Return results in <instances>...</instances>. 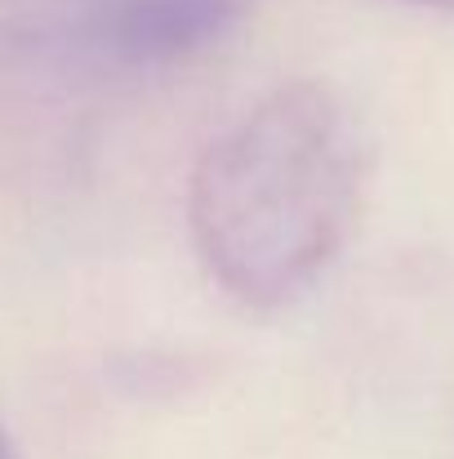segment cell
I'll list each match as a JSON object with an SVG mask.
<instances>
[{"instance_id":"1","label":"cell","mask_w":454,"mask_h":459,"mask_svg":"<svg viewBox=\"0 0 454 459\" xmlns=\"http://www.w3.org/2000/svg\"><path fill=\"white\" fill-rule=\"evenodd\" d=\"M365 187V143L325 85H281L192 174V241L241 304L281 307L334 264Z\"/></svg>"},{"instance_id":"2","label":"cell","mask_w":454,"mask_h":459,"mask_svg":"<svg viewBox=\"0 0 454 459\" xmlns=\"http://www.w3.org/2000/svg\"><path fill=\"white\" fill-rule=\"evenodd\" d=\"M245 9L250 0H116L107 40L130 63H174L227 36Z\"/></svg>"},{"instance_id":"3","label":"cell","mask_w":454,"mask_h":459,"mask_svg":"<svg viewBox=\"0 0 454 459\" xmlns=\"http://www.w3.org/2000/svg\"><path fill=\"white\" fill-rule=\"evenodd\" d=\"M0 459H13V446H9V433H4V424H0Z\"/></svg>"}]
</instances>
